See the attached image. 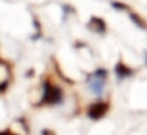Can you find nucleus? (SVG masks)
<instances>
[{
    "mask_svg": "<svg viewBox=\"0 0 147 135\" xmlns=\"http://www.w3.org/2000/svg\"><path fill=\"white\" fill-rule=\"evenodd\" d=\"M104 79H105V72H104V70L95 72L94 80H92V89L95 90V92H100L102 90V87H104Z\"/></svg>",
    "mask_w": 147,
    "mask_h": 135,
    "instance_id": "1",
    "label": "nucleus"
}]
</instances>
